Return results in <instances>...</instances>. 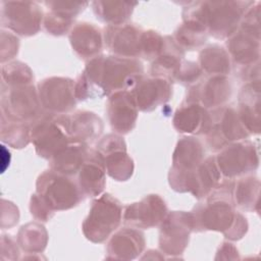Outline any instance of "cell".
Wrapping results in <instances>:
<instances>
[{"label": "cell", "mask_w": 261, "mask_h": 261, "mask_svg": "<svg viewBox=\"0 0 261 261\" xmlns=\"http://www.w3.org/2000/svg\"><path fill=\"white\" fill-rule=\"evenodd\" d=\"M72 47L82 56H91L101 48L99 31L93 25L85 23L76 27L70 36Z\"/></svg>", "instance_id": "obj_12"}, {"label": "cell", "mask_w": 261, "mask_h": 261, "mask_svg": "<svg viewBox=\"0 0 261 261\" xmlns=\"http://www.w3.org/2000/svg\"><path fill=\"white\" fill-rule=\"evenodd\" d=\"M109 116L112 126L117 132L130 130L137 116L134 96L126 92L115 94L109 102Z\"/></svg>", "instance_id": "obj_6"}, {"label": "cell", "mask_w": 261, "mask_h": 261, "mask_svg": "<svg viewBox=\"0 0 261 261\" xmlns=\"http://www.w3.org/2000/svg\"><path fill=\"white\" fill-rule=\"evenodd\" d=\"M86 150L84 146L75 145L64 148L53 156L52 167L56 172L74 173L83 166Z\"/></svg>", "instance_id": "obj_13"}, {"label": "cell", "mask_w": 261, "mask_h": 261, "mask_svg": "<svg viewBox=\"0 0 261 261\" xmlns=\"http://www.w3.org/2000/svg\"><path fill=\"white\" fill-rule=\"evenodd\" d=\"M184 213H181L180 221H178L177 218H175V213L169 216V219H167L165 226L163 227L161 231V238H160V247L162 250L168 252L167 254H176L180 253L184 248L186 247V244L189 239L191 223L193 222V219L189 218L185 219L181 222Z\"/></svg>", "instance_id": "obj_7"}, {"label": "cell", "mask_w": 261, "mask_h": 261, "mask_svg": "<svg viewBox=\"0 0 261 261\" xmlns=\"http://www.w3.org/2000/svg\"><path fill=\"white\" fill-rule=\"evenodd\" d=\"M218 159L219 167L228 176L254 170L258 165V153L251 143L233 145L221 153Z\"/></svg>", "instance_id": "obj_3"}, {"label": "cell", "mask_w": 261, "mask_h": 261, "mask_svg": "<svg viewBox=\"0 0 261 261\" xmlns=\"http://www.w3.org/2000/svg\"><path fill=\"white\" fill-rule=\"evenodd\" d=\"M45 107L55 111H65L74 105L73 85L70 80L50 79L40 87V95Z\"/></svg>", "instance_id": "obj_4"}, {"label": "cell", "mask_w": 261, "mask_h": 261, "mask_svg": "<svg viewBox=\"0 0 261 261\" xmlns=\"http://www.w3.org/2000/svg\"><path fill=\"white\" fill-rule=\"evenodd\" d=\"M108 43L113 51L120 54L135 55L139 53L140 49V36L134 29L126 27L121 31L109 32L108 33Z\"/></svg>", "instance_id": "obj_14"}, {"label": "cell", "mask_w": 261, "mask_h": 261, "mask_svg": "<svg viewBox=\"0 0 261 261\" xmlns=\"http://www.w3.org/2000/svg\"><path fill=\"white\" fill-rule=\"evenodd\" d=\"M38 193L43 202L51 209H67L80 201V194L74 184L56 174V171L45 172L38 180Z\"/></svg>", "instance_id": "obj_2"}, {"label": "cell", "mask_w": 261, "mask_h": 261, "mask_svg": "<svg viewBox=\"0 0 261 261\" xmlns=\"http://www.w3.org/2000/svg\"><path fill=\"white\" fill-rule=\"evenodd\" d=\"M239 192L236 196L238 199L239 205L243 209H254V206L257 205L258 195H259V181L256 178H248L240 182Z\"/></svg>", "instance_id": "obj_17"}, {"label": "cell", "mask_w": 261, "mask_h": 261, "mask_svg": "<svg viewBox=\"0 0 261 261\" xmlns=\"http://www.w3.org/2000/svg\"><path fill=\"white\" fill-rule=\"evenodd\" d=\"M143 248V234L133 229H124L112 238L108 252L115 259H133L140 254Z\"/></svg>", "instance_id": "obj_8"}, {"label": "cell", "mask_w": 261, "mask_h": 261, "mask_svg": "<svg viewBox=\"0 0 261 261\" xmlns=\"http://www.w3.org/2000/svg\"><path fill=\"white\" fill-rule=\"evenodd\" d=\"M122 144L123 142L120 141L112 151L108 152L106 159L108 173L119 180L126 179L133 171V161L124 153V148H117Z\"/></svg>", "instance_id": "obj_16"}, {"label": "cell", "mask_w": 261, "mask_h": 261, "mask_svg": "<svg viewBox=\"0 0 261 261\" xmlns=\"http://www.w3.org/2000/svg\"><path fill=\"white\" fill-rule=\"evenodd\" d=\"M93 157L90 161L85 162L81 167L80 184L87 195H98L104 188V170L102 167L101 156Z\"/></svg>", "instance_id": "obj_11"}, {"label": "cell", "mask_w": 261, "mask_h": 261, "mask_svg": "<svg viewBox=\"0 0 261 261\" xmlns=\"http://www.w3.org/2000/svg\"><path fill=\"white\" fill-rule=\"evenodd\" d=\"M166 207L164 202L157 196H150L141 203L127 207L125 211V222L142 227L156 225L165 215Z\"/></svg>", "instance_id": "obj_5"}, {"label": "cell", "mask_w": 261, "mask_h": 261, "mask_svg": "<svg viewBox=\"0 0 261 261\" xmlns=\"http://www.w3.org/2000/svg\"><path fill=\"white\" fill-rule=\"evenodd\" d=\"M170 88L165 81L148 80L139 84L134 99L141 109L148 110L167 100Z\"/></svg>", "instance_id": "obj_10"}, {"label": "cell", "mask_w": 261, "mask_h": 261, "mask_svg": "<svg viewBox=\"0 0 261 261\" xmlns=\"http://www.w3.org/2000/svg\"><path fill=\"white\" fill-rule=\"evenodd\" d=\"M199 106H190L176 113L174 124L180 132H193L201 122Z\"/></svg>", "instance_id": "obj_18"}, {"label": "cell", "mask_w": 261, "mask_h": 261, "mask_svg": "<svg viewBox=\"0 0 261 261\" xmlns=\"http://www.w3.org/2000/svg\"><path fill=\"white\" fill-rule=\"evenodd\" d=\"M243 34L238 35L230 43V50L234 59L249 63L259 57V29L245 25Z\"/></svg>", "instance_id": "obj_9"}, {"label": "cell", "mask_w": 261, "mask_h": 261, "mask_svg": "<svg viewBox=\"0 0 261 261\" xmlns=\"http://www.w3.org/2000/svg\"><path fill=\"white\" fill-rule=\"evenodd\" d=\"M205 215L206 227L210 229L224 230L225 227L236 225L233 219L238 214L233 213L231 206L227 203H214L207 210Z\"/></svg>", "instance_id": "obj_15"}, {"label": "cell", "mask_w": 261, "mask_h": 261, "mask_svg": "<svg viewBox=\"0 0 261 261\" xmlns=\"http://www.w3.org/2000/svg\"><path fill=\"white\" fill-rule=\"evenodd\" d=\"M121 208L119 203L104 195L93 203L91 212L84 222V232L93 242L104 241L119 224Z\"/></svg>", "instance_id": "obj_1"}]
</instances>
